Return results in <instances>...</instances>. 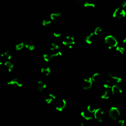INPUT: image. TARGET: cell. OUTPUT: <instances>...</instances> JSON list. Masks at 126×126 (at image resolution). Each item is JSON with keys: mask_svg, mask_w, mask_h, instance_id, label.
Returning <instances> with one entry per match:
<instances>
[{"mask_svg": "<svg viewBox=\"0 0 126 126\" xmlns=\"http://www.w3.org/2000/svg\"><path fill=\"white\" fill-rule=\"evenodd\" d=\"M104 43L109 48L116 47L118 45V41L116 38L111 35L106 36L104 38Z\"/></svg>", "mask_w": 126, "mask_h": 126, "instance_id": "obj_1", "label": "cell"}, {"mask_svg": "<svg viewBox=\"0 0 126 126\" xmlns=\"http://www.w3.org/2000/svg\"><path fill=\"white\" fill-rule=\"evenodd\" d=\"M126 15V11L124 8L120 6L116 8L113 12L112 16L117 19H122L124 18Z\"/></svg>", "mask_w": 126, "mask_h": 126, "instance_id": "obj_2", "label": "cell"}, {"mask_svg": "<svg viewBox=\"0 0 126 126\" xmlns=\"http://www.w3.org/2000/svg\"><path fill=\"white\" fill-rule=\"evenodd\" d=\"M108 115L113 120H116L120 116V112L116 107H112L108 111Z\"/></svg>", "mask_w": 126, "mask_h": 126, "instance_id": "obj_3", "label": "cell"}, {"mask_svg": "<svg viewBox=\"0 0 126 126\" xmlns=\"http://www.w3.org/2000/svg\"><path fill=\"white\" fill-rule=\"evenodd\" d=\"M104 113L102 109L99 108H97L96 110L94 113V118L99 122L102 123L104 120Z\"/></svg>", "mask_w": 126, "mask_h": 126, "instance_id": "obj_4", "label": "cell"}, {"mask_svg": "<svg viewBox=\"0 0 126 126\" xmlns=\"http://www.w3.org/2000/svg\"><path fill=\"white\" fill-rule=\"evenodd\" d=\"M66 105V100L63 99H59L55 101V108L59 111H62Z\"/></svg>", "mask_w": 126, "mask_h": 126, "instance_id": "obj_5", "label": "cell"}, {"mask_svg": "<svg viewBox=\"0 0 126 126\" xmlns=\"http://www.w3.org/2000/svg\"><path fill=\"white\" fill-rule=\"evenodd\" d=\"M13 65L10 61H8L5 63L1 64V69L5 72H11L13 69Z\"/></svg>", "mask_w": 126, "mask_h": 126, "instance_id": "obj_6", "label": "cell"}, {"mask_svg": "<svg viewBox=\"0 0 126 126\" xmlns=\"http://www.w3.org/2000/svg\"><path fill=\"white\" fill-rule=\"evenodd\" d=\"M74 44H75L74 39L71 36L66 37L63 40V45L69 48H71L72 46Z\"/></svg>", "mask_w": 126, "mask_h": 126, "instance_id": "obj_7", "label": "cell"}, {"mask_svg": "<svg viewBox=\"0 0 126 126\" xmlns=\"http://www.w3.org/2000/svg\"><path fill=\"white\" fill-rule=\"evenodd\" d=\"M11 58V55L9 51L4 52L0 57V65L4 64L7 61H10Z\"/></svg>", "mask_w": 126, "mask_h": 126, "instance_id": "obj_8", "label": "cell"}, {"mask_svg": "<svg viewBox=\"0 0 126 126\" xmlns=\"http://www.w3.org/2000/svg\"><path fill=\"white\" fill-rule=\"evenodd\" d=\"M93 82H94L92 80L91 77H87L84 79L82 83V87L83 89L85 90L90 89L93 85Z\"/></svg>", "mask_w": 126, "mask_h": 126, "instance_id": "obj_9", "label": "cell"}, {"mask_svg": "<svg viewBox=\"0 0 126 126\" xmlns=\"http://www.w3.org/2000/svg\"><path fill=\"white\" fill-rule=\"evenodd\" d=\"M93 114H94L91 113L88 111L87 110L82 111L80 113V115L82 118L87 121H90L93 119L94 116Z\"/></svg>", "mask_w": 126, "mask_h": 126, "instance_id": "obj_10", "label": "cell"}, {"mask_svg": "<svg viewBox=\"0 0 126 126\" xmlns=\"http://www.w3.org/2000/svg\"><path fill=\"white\" fill-rule=\"evenodd\" d=\"M111 93L113 95H120L122 93V89L121 87L118 85V84H116L112 85L111 88Z\"/></svg>", "mask_w": 126, "mask_h": 126, "instance_id": "obj_11", "label": "cell"}, {"mask_svg": "<svg viewBox=\"0 0 126 126\" xmlns=\"http://www.w3.org/2000/svg\"><path fill=\"white\" fill-rule=\"evenodd\" d=\"M7 85L15 87H21L22 86V83L19 79L15 78L8 81Z\"/></svg>", "mask_w": 126, "mask_h": 126, "instance_id": "obj_12", "label": "cell"}, {"mask_svg": "<svg viewBox=\"0 0 126 126\" xmlns=\"http://www.w3.org/2000/svg\"><path fill=\"white\" fill-rule=\"evenodd\" d=\"M96 35L94 32L91 33L88 35H87L85 38V43L88 44H91L93 43V41L95 39V37Z\"/></svg>", "mask_w": 126, "mask_h": 126, "instance_id": "obj_13", "label": "cell"}, {"mask_svg": "<svg viewBox=\"0 0 126 126\" xmlns=\"http://www.w3.org/2000/svg\"><path fill=\"white\" fill-rule=\"evenodd\" d=\"M108 76L112 80V81L115 82L116 84H119L122 82V79L121 77L115 76L111 72L108 73Z\"/></svg>", "mask_w": 126, "mask_h": 126, "instance_id": "obj_14", "label": "cell"}, {"mask_svg": "<svg viewBox=\"0 0 126 126\" xmlns=\"http://www.w3.org/2000/svg\"><path fill=\"white\" fill-rule=\"evenodd\" d=\"M46 87V84L43 81H39L37 84V90L39 92H43Z\"/></svg>", "mask_w": 126, "mask_h": 126, "instance_id": "obj_15", "label": "cell"}, {"mask_svg": "<svg viewBox=\"0 0 126 126\" xmlns=\"http://www.w3.org/2000/svg\"><path fill=\"white\" fill-rule=\"evenodd\" d=\"M56 101V97L53 94H49L45 99V102L48 104H50Z\"/></svg>", "mask_w": 126, "mask_h": 126, "instance_id": "obj_16", "label": "cell"}, {"mask_svg": "<svg viewBox=\"0 0 126 126\" xmlns=\"http://www.w3.org/2000/svg\"><path fill=\"white\" fill-rule=\"evenodd\" d=\"M111 91L110 89H106L101 95V98L104 99H107L110 98L111 95Z\"/></svg>", "mask_w": 126, "mask_h": 126, "instance_id": "obj_17", "label": "cell"}, {"mask_svg": "<svg viewBox=\"0 0 126 126\" xmlns=\"http://www.w3.org/2000/svg\"><path fill=\"white\" fill-rule=\"evenodd\" d=\"M24 46L30 51H33V50L35 49V48L34 44L32 43L31 41H27L26 43H25Z\"/></svg>", "mask_w": 126, "mask_h": 126, "instance_id": "obj_18", "label": "cell"}, {"mask_svg": "<svg viewBox=\"0 0 126 126\" xmlns=\"http://www.w3.org/2000/svg\"><path fill=\"white\" fill-rule=\"evenodd\" d=\"M62 16V13L60 12H56L52 13L50 15V18L52 20H56Z\"/></svg>", "mask_w": 126, "mask_h": 126, "instance_id": "obj_19", "label": "cell"}, {"mask_svg": "<svg viewBox=\"0 0 126 126\" xmlns=\"http://www.w3.org/2000/svg\"><path fill=\"white\" fill-rule=\"evenodd\" d=\"M41 73L45 76H48L51 73V70L49 67H44L41 69Z\"/></svg>", "mask_w": 126, "mask_h": 126, "instance_id": "obj_20", "label": "cell"}, {"mask_svg": "<svg viewBox=\"0 0 126 126\" xmlns=\"http://www.w3.org/2000/svg\"><path fill=\"white\" fill-rule=\"evenodd\" d=\"M112 86L111 82L109 79L106 80L104 84V87L105 89H111Z\"/></svg>", "mask_w": 126, "mask_h": 126, "instance_id": "obj_21", "label": "cell"}, {"mask_svg": "<svg viewBox=\"0 0 126 126\" xmlns=\"http://www.w3.org/2000/svg\"><path fill=\"white\" fill-rule=\"evenodd\" d=\"M59 45L55 43H52L50 45L49 49L50 51H56L59 49Z\"/></svg>", "mask_w": 126, "mask_h": 126, "instance_id": "obj_22", "label": "cell"}, {"mask_svg": "<svg viewBox=\"0 0 126 126\" xmlns=\"http://www.w3.org/2000/svg\"><path fill=\"white\" fill-rule=\"evenodd\" d=\"M83 6L87 8H93L95 7V4L91 2H85L83 4Z\"/></svg>", "mask_w": 126, "mask_h": 126, "instance_id": "obj_23", "label": "cell"}, {"mask_svg": "<svg viewBox=\"0 0 126 126\" xmlns=\"http://www.w3.org/2000/svg\"><path fill=\"white\" fill-rule=\"evenodd\" d=\"M52 20L50 17L49 18H45L42 21V24L44 26H47L48 25H50L52 23Z\"/></svg>", "mask_w": 126, "mask_h": 126, "instance_id": "obj_24", "label": "cell"}, {"mask_svg": "<svg viewBox=\"0 0 126 126\" xmlns=\"http://www.w3.org/2000/svg\"><path fill=\"white\" fill-rule=\"evenodd\" d=\"M43 57H44V60L45 62H49L50 60L52 59L51 56V53H50V52L44 54V56H43Z\"/></svg>", "mask_w": 126, "mask_h": 126, "instance_id": "obj_25", "label": "cell"}, {"mask_svg": "<svg viewBox=\"0 0 126 126\" xmlns=\"http://www.w3.org/2000/svg\"><path fill=\"white\" fill-rule=\"evenodd\" d=\"M99 77H100L99 73L98 72H96L93 75H92L91 78L92 80L93 81V82H96L99 79Z\"/></svg>", "mask_w": 126, "mask_h": 126, "instance_id": "obj_26", "label": "cell"}, {"mask_svg": "<svg viewBox=\"0 0 126 126\" xmlns=\"http://www.w3.org/2000/svg\"><path fill=\"white\" fill-rule=\"evenodd\" d=\"M86 110L89 111L90 112H91V113H93L94 114L96 110V108L93 105H88L87 108H86Z\"/></svg>", "mask_w": 126, "mask_h": 126, "instance_id": "obj_27", "label": "cell"}, {"mask_svg": "<svg viewBox=\"0 0 126 126\" xmlns=\"http://www.w3.org/2000/svg\"><path fill=\"white\" fill-rule=\"evenodd\" d=\"M116 51L119 52L121 54H123L125 51V49L123 47L118 46H117L116 47Z\"/></svg>", "mask_w": 126, "mask_h": 126, "instance_id": "obj_28", "label": "cell"}, {"mask_svg": "<svg viewBox=\"0 0 126 126\" xmlns=\"http://www.w3.org/2000/svg\"><path fill=\"white\" fill-rule=\"evenodd\" d=\"M24 46V44H23V43H20L16 45L15 49L17 51H20V50L23 49Z\"/></svg>", "mask_w": 126, "mask_h": 126, "instance_id": "obj_29", "label": "cell"}, {"mask_svg": "<svg viewBox=\"0 0 126 126\" xmlns=\"http://www.w3.org/2000/svg\"><path fill=\"white\" fill-rule=\"evenodd\" d=\"M102 32V29L100 28V27H96L94 31V33H95V35L96 36H97L99 35L100 33H101Z\"/></svg>", "mask_w": 126, "mask_h": 126, "instance_id": "obj_30", "label": "cell"}, {"mask_svg": "<svg viewBox=\"0 0 126 126\" xmlns=\"http://www.w3.org/2000/svg\"><path fill=\"white\" fill-rule=\"evenodd\" d=\"M62 33L59 32H56L53 33V36L55 38H60V37H62Z\"/></svg>", "mask_w": 126, "mask_h": 126, "instance_id": "obj_31", "label": "cell"}, {"mask_svg": "<svg viewBox=\"0 0 126 126\" xmlns=\"http://www.w3.org/2000/svg\"><path fill=\"white\" fill-rule=\"evenodd\" d=\"M118 123L120 126H125V121L123 119H120L118 121Z\"/></svg>", "mask_w": 126, "mask_h": 126, "instance_id": "obj_32", "label": "cell"}, {"mask_svg": "<svg viewBox=\"0 0 126 126\" xmlns=\"http://www.w3.org/2000/svg\"><path fill=\"white\" fill-rule=\"evenodd\" d=\"M120 6L122 7V8H125L126 7V0H125L121 4Z\"/></svg>", "mask_w": 126, "mask_h": 126, "instance_id": "obj_33", "label": "cell"}, {"mask_svg": "<svg viewBox=\"0 0 126 126\" xmlns=\"http://www.w3.org/2000/svg\"><path fill=\"white\" fill-rule=\"evenodd\" d=\"M122 42H123V44L124 45H126V38H125L123 40Z\"/></svg>", "mask_w": 126, "mask_h": 126, "instance_id": "obj_34", "label": "cell"}, {"mask_svg": "<svg viewBox=\"0 0 126 126\" xmlns=\"http://www.w3.org/2000/svg\"><path fill=\"white\" fill-rule=\"evenodd\" d=\"M77 1H81L82 0H77Z\"/></svg>", "mask_w": 126, "mask_h": 126, "instance_id": "obj_35", "label": "cell"}]
</instances>
